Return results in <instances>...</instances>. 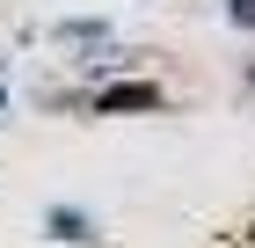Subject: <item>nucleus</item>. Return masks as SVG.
Returning a JSON list of instances; mask_svg holds the SVG:
<instances>
[{
	"label": "nucleus",
	"mask_w": 255,
	"mask_h": 248,
	"mask_svg": "<svg viewBox=\"0 0 255 248\" xmlns=\"http://www.w3.org/2000/svg\"><path fill=\"white\" fill-rule=\"evenodd\" d=\"M88 95H95V117H146V110H160V80L117 73V80H102V88H88Z\"/></svg>",
	"instance_id": "nucleus-1"
},
{
	"label": "nucleus",
	"mask_w": 255,
	"mask_h": 248,
	"mask_svg": "<svg viewBox=\"0 0 255 248\" xmlns=\"http://www.w3.org/2000/svg\"><path fill=\"white\" fill-rule=\"evenodd\" d=\"M0 117H7V80H0Z\"/></svg>",
	"instance_id": "nucleus-5"
},
{
	"label": "nucleus",
	"mask_w": 255,
	"mask_h": 248,
	"mask_svg": "<svg viewBox=\"0 0 255 248\" xmlns=\"http://www.w3.org/2000/svg\"><path fill=\"white\" fill-rule=\"evenodd\" d=\"M44 234H51L59 248H95L102 241V219L80 212V205H44Z\"/></svg>",
	"instance_id": "nucleus-3"
},
{
	"label": "nucleus",
	"mask_w": 255,
	"mask_h": 248,
	"mask_svg": "<svg viewBox=\"0 0 255 248\" xmlns=\"http://www.w3.org/2000/svg\"><path fill=\"white\" fill-rule=\"evenodd\" d=\"M226 22H234L241 37H255V0H226Z\"/></svg>",
	"instance_id": "nucleus-4"
},
{
	"label": "nucleus",
	"mask_w": 255,
	"mask_h": 248,
	"mask_svg": "<svg viewBox=\"0 0 255 248\" xmlns=\"http://www.w3.org/2000/svg\"><path fill=\"white\" fill-rule=\"evenodd\" d=\"M110 37H117L110 15H59V22H44V44L51 51H88V44H110Z\"/></svg>",
	"instance_id": "nucleus-2"
}]
</instances>
